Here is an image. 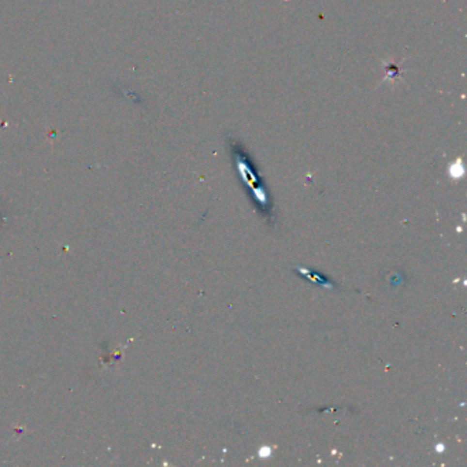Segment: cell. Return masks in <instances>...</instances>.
Listing matches in <instances>:
<instances>
[{"mask_svg": "<svg viewBox=\"0 0 467 467\" xmlns=\"http://www.w3.org/2000/svg\"><path fill=\"white\" fill-rule=\"evenodd\" d=\"M259 455H261V458H269L270 455H271V450H270L269 447H263V448H261V451H259Z\"/></svg>", "mask_w": 467, "mask_h": 467, "instance_id": "obj_1", "label": "cell"}, {"mask_svg": "<svg viewBox=\"0 0 467 467\" xmlns=\"http://www.w3.org/2000/svg\"><path fill=\"white\" fill-rule=\"evenodd\" d=\"M444 450V447H441V444H438V447H437V451L438 452H441Z\"/></svg>", "mask_w": 467, "mask_h": 467, "instance_id": "obj_2", "label": "cell"}]
</instances>
